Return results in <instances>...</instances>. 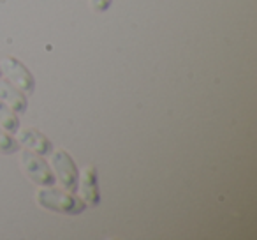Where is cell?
Segmentation results:
<instances>
[{
    "label": "cell",
    "mask_w": 257,
    "mask_h": 240,
    "mask_svg": "<svg viewBox=\"0 0 257 240\" xmlns=\"http://www.w3.org/2000/svg\"><path fill=\"white\" fill-rule=\"evenodd\" d=\"M37 203L43 208L58 212V214L78 215L85 210L86 203L78 200L76 196L69 193H64L60 189H39L37 193Z\"/></svg>",
    "instance_id": "obj_1"
},
{
    "label": "cell",
    "mask_w": 257,
    "mask_h": 240,
    "mask_svg": "<svg viewBox=\"0 0 257 240\" xmlns=\"http://www.w3.org/2000/svg\"><path fill=\"white\" fill-rule=\"evenodd\" d=\"M22 168L27 173V177L36 184H39V186L51 187L55 184V180H57L53 173H51L50 166L46 165V161L32 150L22 152Z\"/></svg>",
    "instance_id": "obj_2"
},
{
    "label": "cell",
    "mask_w": 257,
    "mask_h": 240,
    "mask_svg": "<svg viewBox=\"0 0 257 240\" xmlns=\"http://www.w3.org/2000/svg\"><path fill=\"white\" fill-rule=\"evenodd\" d=\"M53 168L57 172L60 184L67 191H76L78 189V168H76L72 157L65 150H58L53 154Z\"/></svg>",
    "instance_id": "obj_3"
},
{
    "label": "cell",
    "mask_w": 257,
    "mask_h": 240,
    "mask_svg": "<svg viewBox=\"0 0 257 240\" xmlns=\"http://www.w3.org/2000/svg\"><path fill=\"white\" fill-rule=\"evenodd\" d=\"M0 71H4L6 74H8V78L11 79L20 90L29 92V94L34 92L36 83H34L32 72H30L20 60H16V58H6V60H2Z\"/></svg>",
    "instance_id": "obj_4"
},
{
    "label": "cell",
    "mask_w": 257,
    "mask_h": 240,
    "mask_svg": "<svg viewBox=\"0 0 257 240\" xmlns=\"http://www.w3.org/2000/svg\"><path fill=\"white\" fill-rule=\"evenodd\" d=\"M18 141L39 155H48V154L53 152V145H51V141L48 140L46 136H43L37 129L22 131V133L18 134Z\"/></svg>",
    "instance_id": "obj_5"
},
{
    "label": "cell",
    "mask_w": 257,
    "mask_h": 240,
    "mask_svg": "<svg viewBox=\"0 0 257 240\" xmlns=\"http://www.w3.org/2000/svg\"><path fill=\"white\" fill-rule=\"evenodd\" d=\"M81 196L86 205L95 207L99 203V186H97V168L86 166L81 173Z\"/></svg>",
    "instance_id": "obj_6"
},
{
    "label": "cell",
    "mask_w": 257,
    "mask_h": 240,
    "mask_svg": "<svg viewBox=\"0 0 257 240\" xmlns=\"http://www.w3.org/2000/svg\"><path fill=\"white\" fill-rule=\"evenodd\" d=\"M0 99L4 101V104H8L11 110L23 113L27 110V99L23 94H20L16 89H13L9 83L0 82Z\"/></svg>",
    "instance_id": "obj_7"
},
{
    "label": "cell",
    "mask_w": 257,
    "mask_h": 240,
    "mask_svg": "<svg viewBox=\"0 0 257 240\" xmlns=\"http://www.w3.org/2000/svg\"><path fill=\"white\" fill-rule=\"evenodd\" d=\"M0 126L4 127L8 133H18V118L11 111V108H8L6 104L0 103Z\"/></svg>",
    "instance_id": "obj_8"
},
{
    "label": "cell",
    "mask_w": 257,
    "mask_h": 240,
    "mask_svg": "<svg viewBox=\"0 0 257 240\" xmlns=\"http://www.w3.org/2000/svg\"><path fill=\"white\" fill-rule=\"evenodd\" d=\"M16 150H18V141L0 131V154H13Z\"/></svg>",
    "instance_id": "obj_9"
},
{
    "label": "cell",
    "mask_w": 257,
    "mask_h": 240,
    "mask_svg": "<svg viewBox=\"0 0 257 240\" xmlns=\"http://www.w3.org/2000/svg\"><path fill=\"white\" fill-rule=\"evenodd\" d=\"M90 4L95 11L102 13V11H107V8L111 6V0H90Z\"/></svg>",
    "instance_id": "obj_10"
}]
</instances>
